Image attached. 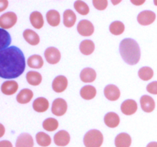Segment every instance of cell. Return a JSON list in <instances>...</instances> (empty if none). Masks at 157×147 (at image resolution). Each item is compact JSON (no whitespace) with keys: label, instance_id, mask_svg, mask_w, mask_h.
<instances>
[{"label":"cell","instance_id":"cell-25","mask_svg":"<svg viewBox=\"0 0 157 147\" xmlns=\"http://www.w3.org/2000/svg\"><path fill=\"white\" fill-rule=\"evenodd\" d=\"M46 19L48 23L51 26L56 27L60 24L61 21V16L58 11L56 10H50L46 14Z\"/></svg>","mask_w":157,"mask_h":147},{"label":"cell","instance_id":"cell-40","mask_svg":"<svg viewBox=\"0 0 157 147\" xmlns=\"http://www.w3.org/2000/svg\"><path fill=\"white\" fill-rule=\"evenodd\" d=\"M154 4L156 5V6H157V0H156V1H154Z\"/></svg>","mask_w":157,"mask_h":147},{"label":"cell","instance_id":"cell-9","mask_svg":"<svg viewBox=\"0 0 157 147\" xmlns=\"http://www.w3.org/2000/svg\"><path fill=\"white\" fill-rule=\"evenodd\" d=\"M68 81L66 77L59 75L54 79L52 82V89L55 93H62L67 89Z\"/></svg>","mask_w":157,"mask_h":147},{"label":"cell","instance_id":"cell-1","mask_svg":"<svg viewBox=\"0 0 157 147\" xmlns=\"http://www.w3.org/2000/svg\"><path fill=\"white\" fill-rule=\"evenodd\" d=\"M25 69V58L21 49L15 46L7 47L0 52V77L14 79L22 74Z\"/></svg>","mask_w":157,"mask_h":147},{"label":"cell","instance_id":"cell-23","mask_svg":"<svg viewBox=\"0 0 157 147\" xmlns=\"http://www.w3.org/2000/svg\"><path fill=\"white\" fill-rule=\"evenodd\" d=\"M63 23L67 28H71L75 25L77 20V16L75 12L71 9L64 11L63 15Z\"/></svg>","mask_w":157,"mask_h":147},{"label":"cell","instance_id":"cell-19","mask_svg":"<svg viewBox=\"0 0 157 147\" xmlns=\"http://www.w3.org/2000/svg\"><path fill=\"white\" fill-rule=\"evenodd\" d=\"M23 38L31 45H37L40 42V38L38 34L31 29H26L23 32Z\"/></svg>","mask_w":157,"mask_h":147},{"label":"cell","instance_id":"cell-14","mask_svg":"<svg viewBox=\"0 0 157 147\" xmlns=\"http://www.w3.org/2000/svg\"><path fill=\"white\" fill-rule=\"evenodd\" d=\"M141 108L146 113H151L155 109V101L151 96L148 95H144L140 98Z\"/></svg>","mask_w":157,"mask_h":147},{"label":"cell","instance_id":"cell-8","mask_svg":"<svg viewBox=\"0 0 157 147\" xmlns=\"http://www.w3.org/2000/svg\"><path fill=\"white\" fill-rule=\"evenodd\" d=\"M155 20H156V14L153 11H143L137 16V21L141 25H150L154 22Z\"/></svg>","mask_w":157,"mask_h":147},{"label":"cell","instance_id":"cell-26","mask_svg":"<svg viewBox=\"0 0 157 147\" xmlns=\"http://www.w3.org/2000/svg\"><path fill=\"white\" fill-rule=\"evenodd\" d=\"M27 64L29 67L34 69H40L43 67L44 61L41 56L38 55H34L29 57L28 59Z\"/></svg>","mask_w":157,"mask_h":147},{"label":"cell","instance_id":"cell-18","mask_svg":"<svg viewBox=\"0 0 157 147\" xmlns=\"http://www.w3.org/2000/svg\"><path fill=\"white\" fill-rule=\"evenodd\" d=\"M132 139L129 134L126 133H120L115 138V145L116 147H130L131 145Z\"/></svg>","mask_w":157,"mask_h":147},{"label":"cell","instance_id":"cell-30","mask_svg":"<svg viewBox=\"0 0 157 147\" xmlns=\"http://www.w3.org/2000/svg\"><path fill=\"white\" fill-rule=\"evenodd\" d=\"M109 29H110V33L113 35H120L124 33V30H125V26H124V23L121 21H115L110 24Z\"/></svg>","mask_w":157,"mask_h":147},{"label":"cell","instance_id":"cell-3","mask_svg":"<svg viewBox=\"0 0 157 147\" xmlns=\"http://www.w3.org/2000/svg\"><path fill=\"white\" fill-rule=\"evenodd\" d=\"M104 142V136L98 130H91L84 137V144L86 147H101Z\"/></svg>","mask_w":157,"mask_h":147},{"label":"cell","instance_id":"cell-36","mask_svg":"<svg viewBox=\"0 0 157 147\" xmlns=\"http://www.w3.org/2000/svg\"><path fill=\"white\" fill-rule=\"evenodd\" d=\"M0 147H13L12 142L8 140H2L0 142Z\"/></svg>","mask_w":157,"mask_h":147},{"label":"cell","instance_id":"cell-33","mask_svg":"<svg viewBox=\"0 0 157 147\" xmlns=\"http://www.w3.org/2000/svg\"><path fill=\"white\" fill-rule=\"evenodd\" d=\"M74 6H75V10L82 15H87L90 12L88 6L83 1H76L74 3Z\"/></svg>","mask_w":157,"mask_h":147},{"label":"cell","instance_id":"cell-24","mask_svg":"<svg viewBox=\"0 0 157 147\" xmlns=\"http://www.w3.org/2000/svg\"><path fill=\"white\" fill-rule=\"evenodd\" d=\"M80 94L83 99L89 100H92L95 97L97 94V90L93 86H84L81 89Z\"/></svg>","mask_w":157,"mask_h":147},{"label":"cell","instance_id":"cell-37","mask_svg":"<svg viewBox=\"0 0 157 147\" xmlns=\"http://www.w3.org/2000/svg\"><path fill=\"white\" fill-rule=\"evenodd\" d=\"M8 6V1H0V12H2Z\"/></svg>","mask_w":157,"mask_h":147},{"label":"cell","instance_id":"cell-7","mask_svg":"<svg viewBox=\"0 0 157 147\" xmlns=\"http://www.w3.org/2000/svg\"><path fill=\"white\" fill-rule=\"evenodd\" d=\"M44 57L48 64H58L61 60V52L55 47H48L44 51Z\"/></svg>","mask_w":157,"mask_h":147},{"label":"cell","instance_id":"cell-28","mask_svg":"<svg viewBox=\"0 0 157 147\" xmlns=\"http://www.w3.org/2000/svg\"><path fill=\"white\" fill-rule=\"evenodd\" d=\"M26 80L28 83L32 86L39 85L42 81V77L41 74L37 71H29L26 74Z\"/></svg>","mask_w":157,"mask_h":147},{"label":"cell","instance_id":"cell-20","mask_svg":"<svg viewBox=\"0 0 157 147\" xmlns=\"http://www.w3.org/2000/svg\"><path fill=\"white\" fill-rule=\"evenodd\" d=\"M30 21L32 25L36 29H41L44 25L43 15L39 12H33L30 15Z\"/></svg>","mask_w":157,"mask_h":147},{"label":"cell","instance_id":"cell-29","mask_svg":"<svg viewBox=\"0 0 157 147\" xmlns=\"http://www.w3.org/2000/svg\"><path fill=\"white\" fill-rule=\"evenodd\" d=\"M36 142L40 146L42 147H47L51 145L52 143V139H51L50 136H48L46 133H43V132H39L36 134Z\"/></svg>","mask_w":157,"mask_h":147},{"label":"cell","instance_id":"cell-22","mask_svg":"<svg viewBox=\"0 0 157 147\" xmlns=\"http://www.w3.org/2000/svg\"><path fill=\"white\" fill-rule=\"evenodd\" d=\"M104 123L110 128H115L120 123V117L116 113L110 112L104 116Z\"/></svg>","mask_w":157,"mask_h":147},{"label":"cell","instance_id":"cell-34","mask_svg":"<svg viewBox=\"0 0 157 147\" xmlns=\"http://www.w3.org/2000/svg\"><path fill=\"white\" fill-rule=\"evenodd\" d=\"M93 5L97 9L102 11L107 9L108 2L106 1V0H100V1L99 0H94Z\"/></svg>","mask_w":157,"mask_h":147},{"label":"cell","instance_id":"cell-11","mask_svg":"<svg viewBox=\"0 0 157 147\" xmlns=\"http://www.w3.org/2000/svg\"><path fill=\"white\" fill-rule=\"evenodd\" d=\"M121 112L124 114L130 116V115L134 114L137 110V104L133 100L128 99L124 101L121 104Z\"/></svg>","mask_w":157,"mask_h":147},{"label":"cell","instance_id":"cell-35","mask_svg":"<svg viewBox=\"0 0 157 147\" xmlns=\"http://www.w3.org/2000/svg\"><path fill=\"white\" fill-rule=\"evenodd\" d=\"M147 90L152 94H157V81H153L149 84L147 87Z\"/></svg>","mask_w":157,"mask_h":147},{"label":"cell","instance_id":"cell-5","mask_svg":"<svg viewBox=\"0 0 157 147\" xmlns=\"http://www.w3.org/2000/svg\"><path fill=\"white\" fill-rule=\"evenodd\" d=\"M67 110V102L62 98H58L53 101L52 107V113L55 116H61L65 114Z\"/></svg>","mask_w":157,"mask_h":147},{"label":"cell","instance_id":"cell-16","mask_svg":"<svg viewBox=\"0 0 157 147\" xmlns=\"http://www.w3.org/2000/svg\"><path fill=\"white\" fill-rule=\"evenodd\" d=\"M81 80L84 83H92L95 81L97 77L96 71L93 68L86 67L83 69L80 74Z\"/></svg>","mask_w":157,"mask_h":147},{"label":"cell","instance_id":"cell-12","mask_svg":"<svg viewBox=\"0 0 157 147\" xmlns=\"http://www.w3.org/2000/svg\"><path fill=\"white\" fill-rule=\"evenodd\" d=\"M70 135L65 130H60L54 136V142L58 146H65L70 142Z\"/></svg>","mask_w":157,"mask_h":147},{"label":"cell","instance_id":"cell-17","mask_svg":"<svg viewBox=\"0 0 157 147\" xmlns=\"http://www.w3.org/2000/svg\"><path fill=\"white\" fill-rule=\"evenodd\" d=\"M32 107L35 111L38 113H43V112L47 111L48 109L49 102L46 98L38 97L34 100Z\"/></svg>","mask_w":157,"mask_h":147},{"label":"cell","instance_id":"cell-10","mask_svg":"<svg viewBox=\"0 0 157 147\" xmlns=\"http://www.w3.org/2000/svg\"><path fill=\"white\" fill-rule=\"evenodd\" d=\"M104 96L110 101L117 100L121 96V91L116 85L109 84L104 88Z\"/></svg>","mask_w":157,"mask_h":147},{"label":"cell","instance_id":"cell-15","mask_svg":"<svg viewBox=\"0 0 157 147\" xmlns=\"http://www.w3.org/2000/svg\"><path fill=\"white\" fill-rule=\"evenodd\" d=\"M18 89V84L15 81H6L2 84L1 90L4 94L12 95L17 92Z\"/></svg>","mask_w":157,"mask_h":147},{"label":"cell","instance_id":"cell-4","mask_svg":"<svg viewBox=\"0 0 157 147\" xmlns=\"http://www.w3.org/2000/svg\"><path fill=\"white\" fill-rule=\"evenodd\" d=\"M17 22V15L13 12H8L0 16V27L2 29H9Z\"/></svg>","mask_w":157,"mask_h":147},{"label":"cell","instance_id":"cell-38","mask_svg":"<svg viewBox=\"0 0 157 147\" xmlns=\"http://www.w3.org/2000/svg\"><path fill=\"white\" fill-rule=\"evenodd\" d=\"M131 2L133 3V4L136 5V6H140V5L144 4V3L145 2V1H133V0H132Z\"/></svg>","mask_w":157,"mask_h":147},{"label":"cell","instance_id":"cell-2","mask_svg":"<svg viewBox=\"0 0 157 147\" xmlns=\"http://www.w3.org/2000/svg\"><path fill=\"white\" fill-rule=\"evenodd\" d=\"M120 53L127 64L135 65L140 59V48L135 40L125 38L120 44Z\"/></svg>","mask_w":157,"mask_h":147},{"label":"cell","instance_id":"cell-39","mask_svg":"<svg viewBox=\"0 0 157 147\" xmlns=\"http://www.w3.org/2000/svg\"><path fill=\"white\" fill-rule=\"evenodd\" d=\"M147 147H157V142H151L147 145Z\"/></svg>","mask_w":157,"mask_h":147},{"label":"cell","instance_id":"cell-13","mask_svg":"<svg viewBox=\"0 0 157 147\" xmlns=\"http://www.w3.org/2000/svg\"><path fill=\"white\" fill-rule=\"evenodd\" d=\"M34 140L32 136L29 133H21L17 138L15 147H33Z\"/></svg>","mask_w":157,"mask_h":147},{"label":"cell","instance_id":"cell-31","mask_svg":"<svg viewBox=\"0 0 157 147\" xmlns=\"http://www.w3.org/2000/svg\"><path fill=\"white\" fill-rule=\"evenodd\" d=\"M154 74L153 70L150 67H144L140 68L138 72V75H139L140 78L144 81H150L152 79Z\"/></svg>","mask_w":157,"mask_h":147},{"label":"cell","instance_id":"cell-21","mask_svg":"<svg viewBox=\"0 0 157 147\" xmlns=\"http://www.w3.org/2000/svg\"><path fill=\"white\" fill-rule=\"evenodd\" d=\"M33 97V92L30 89H23L18 93L17 95L16 100L19 104H25L31 101V100Z\"/></svg>","mask_w":157,"mask_h":147},{"label":"cell","instance_id":"cell-27","mask_svg":"<svg viewBox=\"0 0 157 147\" xmlns=\"http://www.w3.org/2000/svg\"><path fill=\"white\" fill-rule=\"evenodd\" d=\"M94 43L91 40H84L80 44V51L84 55H90L94 51Z\"/></svg>","mask_w":157,"mask_h":147},{"label":"cell","instance_id":"cell-6","mask_svg":"<svg viewBox=\"0 0 157 147\" xmlns=\"http://www.w3.org/2000/svg\"><path fill=\"white\" fill-rule=\"evenodd\" d=\"M78 33L82 36H90L93 35L94 32V27L92 22H90L88 20H81L79 21L78 24Z\"/></svg>","mask_w":157,"mask_h":147},{"label":"cell","instance_id":"cell-32","mask_svg":"<svg viewBox=\"0 0 157 147\" xmlns=\"http://www.w3.org/2000/svg\"><path fill=\"white\" fill-rule=\"evenodd\" d=\"M43 128L48 132H53L58 127V121L55 118H47L42 123Z\"/></svg>","mask_w":157,"mask_h":147}]
</instances>
